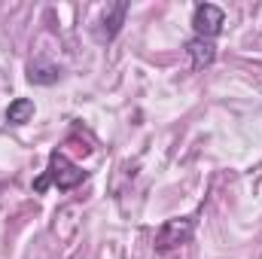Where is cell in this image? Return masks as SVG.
Returning <instances> with one entry per match:
<instances>
[{
  "instance_id": "1",
  "label": "cell",
  "mask_w": 262,
  "mask_h": 259,
  "mask_svg": "<svg viewBox=\"0 0 262 259\" xmlns=\"http://www.w3.org/2000/svg\"><path fill=\"white\" fill-rule=\"evenodd\" d=\"M82 180H85V171H82L79 165H73L64 153H52V156H49V168H46V174L34 183V189H37V192H46L49 183H55L61 192H67V189L79 186Z\"/></svg>"
},
{
  "instance_id": "5",
  "label": "cell",
  "mask_w": 262,
  "mask_h": 259,
  "mask_svg": "<svg viewBox=\"0 0 262 259\" xmlns=\"http://www.w3.org/2000/svg\"><path fill=\"white\" fill-rule=\"evenodd\" d=\"M186 55H189L192 70H204V67L213 64V58H216V43L213 40H204V37H192L186 43Z\"/></svg>"
},
{
  "instance_id": "3",
  "label": "cell",
  "mask_w": 262,
  "mask_h": 259,
  "mask_svg": "<svg viewBox=\"0 0 262 259\" xmlns=\"http://www.w3.org/2000/svg\"><path fill=\"white\" fill-rule=\"evenodd\" d=\"M226 25V12L223 6L216 3H198L195 12H192V28H195V37H204V40H213Z\"/></svg>"
},
{
  "instance_id": "7",
  "label": "cell",
  "mask_w": 262,
  "mask_h": 259,
  "mask_svg": "<svg viewBox=\"0 0 262 259\" xmlns=\"http://www.w3.org/2000/svg\"><path fill=\"white\" fill-rule=\"evenodd\" d=\"M31 116H34V101H31V98H15V101L6 107V122H9V125H25Z\"/></svg>"
},
{
  "instance_id": "4",
  "label": "cell",
  "mask_w": 262,
  "mask_h": 259,
  "mask_svg": "<svg viewBox=\"0 0 262 259\" xmlns=\"http://www.w3.org/2000/svg\"><path fill=\"white\" fill-rule=\"evenodd\" d=\"M125 15H128V3H125V0H119V3H113V6H107V12H104L101 25H98V31H95V40H98V43H113V40H116V34L122 31Z\"/></svg>"
},
{
  "instance_id": "2",
  "label": "cell",
  "mask_w": 262,
  "mask_h": 259,
  "mask_svg": "<svg viewBox=\"0 0 262 259\" xmlns=\"http://www.w3.org/2000/svg\"><path fill=\"white\" fill-rule=\"evenodd\" d=\"M195 232V217H174V220H165L156 232V250L159 253H168V250H177L180 244H186Z\"/></svg>"
},
{
  "instance_id": "6",
  "label": "cell",
  "mask_w": 262,
  "mask_h": 259,
  "mask_svg": "<svg viewBox=\"0 0 262 259\" xmlns=\"http://www.w3.org/2000/svg\"><path fill=\"white\" fill-rule=\"evenodd\" d=\"M58 79H61V67L46 58H34L28 64V82H34V85H52Z\"/></svg>"
}]
</instances>
